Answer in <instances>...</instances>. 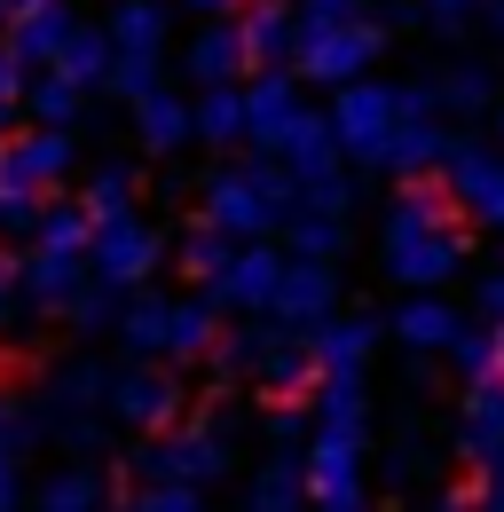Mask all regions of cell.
Returning a JSON list of instances; mask_svg holds the SVG:
<instances>
[{"label":"cell","instance_id":"cell-1","mask_svg":"<svg viewBox=\"0 0 504 512\" xmlns=\"http://www.w3.org/2000/svg\"><path fill=\"white\" fill-rule=\"evenodd\" d=\"M378 260L402 292H441L457 268H465V213L441 182H410V190L386 205V229H378Z\"/></svg>","mask_w":504,"mask_h":512},{"label":"cell","instance_id":"cell-2","mask_svg":"<svg viewBox=\"0 0 504 512\" xmlns=\"http://www.w3.org/2000/svg\"><path fill=\"white\" fill-rule=\"evenodd\" d=\"M292 205H300V190H292V166L284 158H252V166H213L205 174V221L221 229V237H268V229H284L292 221Z\"/></svg>","mask_w":504,"mask_h":512},{"label":"cell","instance_id":"cell-3","mask_svg":"<svg viewBox=\"0 0 504 512\" xmlns=\"http://www.w3.org/2000/svg\"><path fill=\"white\" fill-rule=\"evenodd\" d=\"M229 465H237V449L221 434V410H213V418H182V426H166V434H150V442L134 449V481H142V489H150V481L213 489V481H229Z\"/></svg>","mask_w":504,"mask_h":512},{"label":"cell","instance_id":"cell-4","mask_svg":"<svg viewBox=\"0 0 504 512\" xmlns=\"http://www.w3.org/2000/svg\"><path fill=\"white\" fill-rule=\"evenodd\" d=\"M441 150H449V134H441V95L434 79H418V87H394V127L378 142V174H426L441 166Z\"/></svg>","mask_w":504,"mask_h":512},{"label":"cell","instance_id":"cell-5","mask_svg":"<svg viewBox=\"0 0 504 512\" xmlns=\"http://www.w3.org/2000/svg\"><path fill=\"white\" fill-rule=\"evenodd\" d=\"M378 48H386V32H378L371 16H355V24H300L292 64H300V79L347 87V79H363V71L378 64Z\"/></svg>","mask_w":504,"mask_h":512},{"label":"cell","instance_id":"cell-6","mask_svg":"<svg viewBox=\"0 0 504 512\" xmlns=\"http://www.w3.org/2000/svg\"><path fill=\"white\" fill-rule=\"evenodd\" d=\"M111 410L142 434H166L189 418V386L182 371H166V355H134L126 371H111Z\"/></svg>","mask_w":504,"mask_h":512},{"label":"cell","instance_id":"cell-7","mask_svg":"<svg viewBox=\"0 0 504 512\" xmlns=\"http://www.w3.org/2000/svg\"><path fill=\"white\" fill-rule=\"evenodd\" d=\"M308 505L315 512H371V473H363V434H308Z\"/></svg>","mask_w":504,"mask_h":512},{"label":"cell","instance_id":"cell-8","mask_svg":"<svg viewBox=\"0 0 504 512\" xmlns=\"http://www.w3.org/2000/svg\"><path fill=\"white\" fill-rule=\"evenodd\" d=\"M158 260H166V237H158V221H142V213H111V221H95L87 268H95L103 284H119V292H142V284L158 276Z\"/></svg>","mask_w":504,"mask_h":512},{"label":"cell","instance_id":"cell-9","mask_svg":"<svg viewBox=\"0 0 504 512\" xmlns=\"http://www.w3.org/2000/svg\"><path fill=\"white\" fill-rule=\"evenodd\" d=\"M63 174H71V134H63V127H32V134L8 127V134H0V197L40 205Z\"/></svg>","mask_w":504,"mask_h":512},{"label":"cell","instance_id":"cell-10","mask_svg":"<svg viewBox=\"0 0 504 512\" xmlns=\"http://www.w3.org/2000/svg\"><path fill=\"white\" fill-rule=\"evenodd\" d=\"M441 166H449V182H441V190L457 197V213H465V221H481V229H504V150L449 142V150H441Z\"/></svg>","mask_w":504,"mask_h":512},{"label":"cell","instance_id":"cell-11","mask_svg":"<svg viewBox=\"0 0 504 512\" xmlns=\"http://www.w3.org/2000/svg\"><path fill=\"white\" fill-rule=\"evenodd\" d=\"M284 260H292V253L245 237V245L229 253V268L205 284V300H213V308H237V316H268V300H276V284H284Z\"/></svg>","mask_w":504,"mask_h":512},{"label":"cell","instance_id":"cell-12","mask_svg":"<svg viewBox=\"0 0 504 512\" xmlns=\"http://www.w3.org/2000/svg\"><path fill=\"white\" fill-rule=\"evenodd\" d=\"M386 127H394V87H378L371 71H363V79H347V87H339V103H331V142H339L347 158H363V166H371L378 142H386Z\"/></svg>","mask_w":504,"mask_h":512},{"label":"cell","instance_id":"cell-13","mask_svg":"<svg viewBox=\"0 0 504 512\" xmlns=\"http://www.w3.org/2000/svg\"><path fill=\"white\" fill-rule=\"evenodd\" d=\"M300 119H308V103H300V71H252V87H245V142H260V150L276 158Z\"/></svg>","mask_w":504,"mask_h":512},{"label":"cell","instance_id":"cell-14","mask_svg":"<svg viewBox=\"0 0 504 512\" xmlns=\"http://www.w3.org/2000/svg\"><path fill=\"white\" fill-rule=\"evenodd\" d=\"M268 316L284 323V331H300V339H308L315 323L339 316V276H331V260H284V284H276Z\"/></svg>","mask_w":504,"mask_h":512},{"label":"cell","instance_id":"cell-15","mask_svg":"<svg viewBox=\"0 0 504 512\" xmlns=\"http://www.w3.org/2000/svg\"><path fill=\"white\" fill-rule=\"evenodd\" d=\"M237 40H245L252 71H284L292 40H300V16H292L284 0H245V8H237Z\"/></svg>","mask_w":504,"mask_h":512},{"label":"cell","instance_id":"cell-16","mask_svg":"<svg viewBox=\"0 0 504 512\" xmlns=\"http://www.w3.org/2000/svg\"><path fill=\"white\" fill-rule=\"evenodd\" d=\"M276 323V316H268ZM252 379H260V394H276V402H300L315 386V347L300 339V331H268V347H260V363H252Z\"/></svg>","mask_w":504,"mask_h":512},{"label":"cell","instance_id":"cell-17","mask_svg":"<svg viewBox=\"0 0 504 512\" xmlns=\"http://www.w3.org/2000/svg\"><path fill=\"white\" fill-rule=\"evenodd\" d=\"M71 24H79V16H71L63 0H24V8L8 16V32H0V40L16 48V64L32 71V64H56V48L71 40Z\"/></svg>","mask_w":504,"mask_h":512},{"label":"cell","instance_id":"cell-18","mask_svg":"<svg viewBox=\"0 0 504 512\" xmlns=\"http://www.w3.org/2000/svg\"><path fill=\"white\" fill-rule=\"evenodd\" d=\"M103 32H111V56H166V32H174V0H111Z\"/></svg>","mask_w":504,"mask_h":512},{"label":"cell","instance_id":"cell-19","mask_svg":"<svg viewBox=\"0 0 504 512\" xmlns=\"http://www.w3.org/2000/svg\"><path fill=\"white\" fill-rule=\"evenodd\" d=\"M182 71L197 79V87H229V79H245V40H237V16H213L197 40L182 48Z\"/></svg>","mask_w":504,"mask_h":512},{"label":"cell","instance_id":"cell-20","mask_svg":"<svg viewBox=\"0 0 504 512\" xmlns=\"http://www.w3.org/2000/svg\"><path fill=\"white\" fill-rule=\"evenodd\" d=\"M315 434H363V442H371L363 371H323V379H315Z\"/></svg>","mask_w":504,"mask_h":512},{"label":"cell","instance_id":"cell-21","mask_svg":"<svg viewBox=\"0 0 504 512\" xmlns=\"http://www.w3.org/2000/svg\"><path fill=\"white\" fill-rule=\"evenodd\" d=\"M457 457H473V465H497V457H504V386H465V410H457Z\"/></svg>","mask_w":504,"mask_h":512},{"label":"cell","instance_id":"cell-22","mask_svg":"<svg viewBox=\"0 0 504 512\" xmlns=\"http://www.w3.org/2000/svg\"><path fill=\"white\" fill-rule=\"evenodd\" d=\"M465 331L457 316V300H434V292H418V300H402L394 308V339L410 347V355H449V339Z\"/></svg>","mask_w":504,"mask_h":512},{"label":"cell","instance_id":"cell-23","mask_svg":"<svg viewBox=\"0 0 504 512\" xmlns=\"http://www.w3.org/2000/svg\"><path fill=\"white\" fill-rule=\"evenodd\" d=\"M134 134H142L150 158H174L182 142H197V134H189V103L166 87V79H158L150 95H134Z\"/></svg>","mask_w":504,"mask_h":512},{"label":"cell","instance_id":"cell-24","mask_svg":"<svg viewBox=\"0 0 504 512\" xmlns=\"http://www.w3.org/2000/svg\"><path fill=\"white\" fill-rule=\"evenodd\" d=\"M308 347H315V379H323V371H363L371 347H378V316H331V323H315Z\"/></svg>","mask_w":504,"mask_h":512},{"label":"cell","instance_id":"cell-25","mask_svg":"<svg viewBox=\"0 0 504 512\" xmlns=\"http://www.w3.org/2000/svg\"><path fill=\"white\" fill-rule=\"evenodd\" d=\"M79 284H87V253H32L24 260V300H32V316H63Z\"/></svg>","mask_w":504,"mask_h":512},{"label":"cell","instance_id":"cell-26","mask_svg":"<svg viewBox=\"0 0 504 512\" xmlns=\"http://www.w3.org/2000/svg\"><path fill=\"white\" fill-rule=\"evenodd\" d=\"M221 339V308L197 292V300H166V363H205Z\"/></svg>","mask_w":504,"mask_h":512},{"label":"cell","instance_id":"cell-27","mask_svg":"<svg viewBox=\"0 0 504 512\" xmlns=\"http://www.w3.org/2000/svg\"><path fill=\"white\" fill-rule=\"evenodd\" d=\"M189 134L213 142V150H237V142H245V87H237V79H229V87H197Z\"/></svg>","mask_w":504,"mask_h":512},{"label":"cell","instance_id":"cell-28","mask_svg":"<svg viewBox=\"0 0 504 512\" xmlns=\"http://www.w3.org/2000/svg\"><path fill=\"white\" fill-rule=\"evenodd\" d=\"M245 512H308V473H300L292 449H276V457L245 481Z\"/></svg>","mask_w":504,"mask_h":512},{"label":"cell","instance_id":"cell-29","mask_svg":"<svg viewBox=\"0 0 504 512\" xmlns=\"http://www.w3.org/2000/svg\"><path fill=\"white\" fill-rule=\"evenodd\" d=\"M48 71H63V79L87 87V95L111 87V32H103V24H71V40L56 48V64H48Z\"/></svg>","mask_w":504,"mask_h":512},{"label":"cell","instance_id":"cell-30","mask_svg":"<svg viewBox=\"0 0 504 512\" xmlns=\"http://www.w3.org/2000/svg\"><path fill=\"white\" fill-rule=\"evenodd\" d=\"M449 363L465 371V386H504V323H465L457 339H449Z\"/></svg>","mask_w":504,"mask_h":512},{"label":"cell","instance_id":"cell-31","mask_svg":"<svg viewBox=\"0 0 504 512\" xmlns=\"http://www.w3.org/2000/svg\"><path fill=\"white\" fill-rule=\"evenodd\" d=\"M276 158L292 166V182H315V174H339V142H331V119H315V111H308V119L292 127V142H284Z\"/></svg>","mask_w":504,"mask_h":512},{"label":"cell","instance_id":"cell-32","mask_svg":"<svg viewBox=\"0 0 504 512\" xmlns=\"http://www.w3.org/2000/svg\"><path fill=\"white\" fill-rule=\"evenodd\" d=\"M284 237H292V260H339V245H347V221L339 213H292L284 221Z\"/></svg>","mask_w":504,"mask_h":512},{"label":"cell","instance_id":"cell-33","mask_svg":"<svg viewBox=\"0 0 504 512\" xmlns=\"http://www.w3.org/2000/svg\"><path fill=\"white\" fill-rule=\"evenodd\" d=\"M48 402H56L63 418H71V410H111V371H103V363H63Z\"/></svg>","mask_w":504,"mask_h":512},{"label":"cell","instance_id":"cell-34","mask_svg":"<svg viewBox=\"0 0 504 512\" xmlns=\"http://www.w3.org/2000/svg\"><path fill=\"white\" fill-rule=\"evenodd\" d=\"M119 331H126V355H166V300L158 292H134L119 308Z\"/></svg>","mask_w":504,"mask_h":512},{"label":"cell","instance_id":"cell-35","mask_svg":"<svg viewBox=\"0 0 504 512\" xmlns=\"http://www.w3.org/2000/svg\"><path fill=\"white\" fill-rule=\"evenodd\" d=\"M32 237H40V253H87L95 245V221H87V205H48L32 221Z\"/></svg>","mask_w":504,"mask_h":512},{"label":"cell","instance_id":"cell-36","mask_svg":"<svg viewBox=\"0 0 504 512\" xmlns=\"http://www.w3.org/2000/svg\"><path fill=\"white\" fill-rule=\"evenodd\" d=\"M79 103H87V87H71L63 71L32 79V127H63V134H71V119H87Z\"/></svg>","mask_w":504,"mask_h":512},{"label":"cell","instance_id":"cell-37","mask_svg":"<svg viewBox=\"0 0 504 512\" xmlns=\"http://www.w3.org/2000/svg\"><path fill=\"white\" fill-rule=\"evenodd\" d=\"M229 253H237V237H221V229L205 221V229H189V237H182V276L197 284V292H205V284L229 268Z\"/></svg>","mask_w":504,"mask_h":512},{"label":"cell","instance_id":"cell-38","mask_svg":"<svg viewBox=\"0 0 504 512\" xmlns=\"http://www.w3.org/2000/svg\"><path fill=\"white\" fill-rule=\"evenodd\" d=\"M32 512H103V481L87 473V465H63L56 481L40 489V505Z\"/></svg>","mask_w":504,"mask_h":512},{"label":"cell","instance_id":"cell-39","mask_svg":"<svg viewBox=\"0 0 504 512\" xmlns=\"http://www.w3.org/2000/svg\"><path fill=\"white\" fill-rule=\"evenodd\" d=\"M63 323H71V331H111V323H119V284H103V276L87 268V284L71 292Z\"/></svg>","mask_w":504,"mask_h":512},{"label":"cell","instance_id":"cell-40","mask_svg":"<svg viewBox=\"0 0 504 512\" xmlns=\"http://www.w3.org/2000/svg\"><path fill=\"white\" fill-rule=\"evenodd\" d=\"M79 205H87V221L134 213V166H119V158H111V166H95V182H87V197H79Z\"/></svg>","mask_w":504,"mask_h":512},{"label":"cell","instance_id":"cell-41","mask_svg":"<svg viewBox=\"0 0 504 512\" xmlns=\"http://www.w3.org/2000/svg\"><path fill=\"white\" fill-rule=\"evenodd\" d=\"M434 95L449 111H481V103H497V79H489V64H449L434 79Z\"/></svg>","mask_w":504,"mask_h":512},{"label":"cell","instance_id":"cell-42","mask_svg":"<svg viewBox=\"0 0 504 512\" xmlns=\"http://www.w3.org/2000/svg\"><path fill=\"white\" fill-rule=\"evenodd\" d=\"M24 323H40V316H32V300H24V260L0 253V339H16Z\"/></svg>","mask_w":504,"mask_h":512},{"label":"cell","instance_id":"cell-43","mask_svg":"<svg viewBox=\"0 0 504 512\" xmlns=\"http://www.w3.org/2000/svg\"><path fill=\"white\" fill-rule=\"evenodd\" d=\"M40 434H48V426H40V410H32V402H16V394H0V449H16V457H24Z\"/></svg>","mask_w":504,"mask_h":512},{"label":"cell","instance_id":"cell-44","mask_svg":"<svg viewBox=\"0 0 504 512\" xmlns=\"http://www.w3.org/2000/svg\"><path fill=\"white\" fill-rule=\"evenodd\" d=\"M134 512H205V489H182V481H150Z\"/></svg>","mask_w":504,"mask_h":512},{"label":"cell","instance_id":"cell-45","mask_svg":"<svg viewBox=\"0 0 504 512\" xmlns=\"http://www.w3.org/2000/svg\"><path fill=\"white\" fill-rule=\"evenodd\" d=\"M292 16H300V24H355L363 0H292Z\"/></svg>","mask_w":504,"mask_h":512},{"label":"cell","instance_id":"cell-46","mask_svg":"<svg viewBox=\"0 0 504 512\" xmlns=\"http://www.w3.org/2000/svg\"><path fill=\"white\" fill-rule=\"evenodd\" d=\"M0 103L8 111H24V64H16V48L0 40Z\"/></svg>","mask_w":504,"mask_h":512},{"label":"cell","instance_id":"cell-47","mask_svg":"<svg viewBox=\"0 0 504 512\" xmlns=\"http://www.w3.org/2000/svg\"><path fill=\"white\" fill-rule=\"evenodd\" d=\"M473 308H481V323H504V268L473 284Z\"/></svg>","mask_w":504,"mask_h":512},{"label":"cell","instance_id":"cell-48","mask_svg":"<svg viewBox=\"0 0 504 512\" xmlns=\"http://www.w3.org/2000/svg\"><path fill=\"white\" fill-rule=\"evenodd\" d=\"M268 442H276V449L300 442V418H292V402H276V410H268Z\"/></svg>","mask_w":504,"mask_h":512},{"label":"cell","instance_id":"cell-49","mask_svg":"<svg viewBox=\"0 0 504 512\" xmlns=\"http://www.w3.org/2000/svg\"><path fill=\"white\" fill-rule=\"evenodd\" d=\"M418 8H426V16H434L441 32H457V24H465V16H473V0H418Z\"/></svg>","mask_w":504,"mask_h":512},{"label":"cell","instance_id":"cell-50","mask_svg":"<svg viewBox=\"0 0 504 512\" xmlns=\"http://www.w3.org/2000/svg\"><path fill=\"white\" fill-rule=\"evenodd\" d=\"M434 512H481V489H441Z\"/></svg>","mask_w":504,"mask_h":512},{"label":"cell","instance_id":"cell-51","mask_svg":"<svg viewBox=\"0 0 504 512\" xmlns=\"http://www.w3.org/2000/svg\"><path fill=\"white\" fill-rule=\"evenodd\" d=\"M0 512H16V449H0Z\"/></svg>","mask_w":504,"mask_h":512},{"label":"cell","instance_id":"cell-52","mask_svg":"<svg viewBox=\"0 0 504 512\" xmlns=\"http://www.w3.org/2000/svg\"><path fill=\"white\" fill-rule=\"evenodd\" d=\"M182 8H197V16H205V24H213V16H237V8H245V0H182Z\"/></svg>","mask_w":504,"mask_h":512},{"label":"cell","instance_id":"cell-53","mask_svg":"<svg viewBox=\"0 0 504 512\" xmlns=\"http://www.w3.org/2000/svg\"><path fill=\"white\" fill-rule=\"evenodd\" d=\"M489 473H497V481L481 489V512H504V457H497V465H489Z\"/></svg>","mask_w":504,"mask_h":512},{"label":"cell","instance_id":"cell-54","mask_svg":"<svg viewBox=\"0 0 504 512\" xmlns=\"http://www.w3.org/2000/svg\"><path fill=\"white\" fill-rule=\"evenodd\" d=\"M481 24H489V32H504V0H481Z\"/></svg>","mask_w":504,"mask_h":512},{"label":"cell","instance_id":"cell-55","mask_svg":"<svg viewBox=\"0 0 504 512\" xmlns=\"http://www.w3.org/2000/svg\"><path fill=\"white\" fill-rule=\"evenodd\" d=\"M8 16H16V0H0V32H8Z\"/></svg>","mask_w":504,"mask_h":512},{"label":"cell","instance_id":"cell-56","mask_svg":"<svg viewBox=\"0 0 504 512\" xmlns=\"http://www.w3.org/2000/svg\"><path fill=\"white\" fill-rule=\"evenodd\" d=\"M8 119H16V111H8V103H0V134H8Z\"/></svg>","mask_w":504,"mask_h":512},{"label":"cell","instance_id":"cell-57","mask_svg":"<svg viewBox=\"0 0 504 512\" xmlns=\"http://www.w3.org/2000/svg\"><path fill=\"white\" fill-rule=\"evenodd\" d=\"M497 134H504V103H497Z\"/></svg>","mask_w":504,"mask_h":512},{"label":"cell","instance_id":"cell-58","mask_svg":"<svg viewBox=\"0 0 504 512\" xmlns=\"http://www.w3.org/2000/svg\"><path fill=\"white\" fill-rule=\"evenodd\" d=\"M0 213H8V197H0Z\"/></svg>","mask_w":504,"mask_h":512},{"label":"cell","instance_id":"cell-59","mask_svg":"<svg viewBox=\"0 0 504 512\" xmlns=\"http://www.w3.org/2000/svg\"><path fill=\"white\" fill-rule=\"evenodd\" d=\"M126 512H134V505H126Z\"/></svg>","mask_w":504,"mask_h":512}]
</instances>
